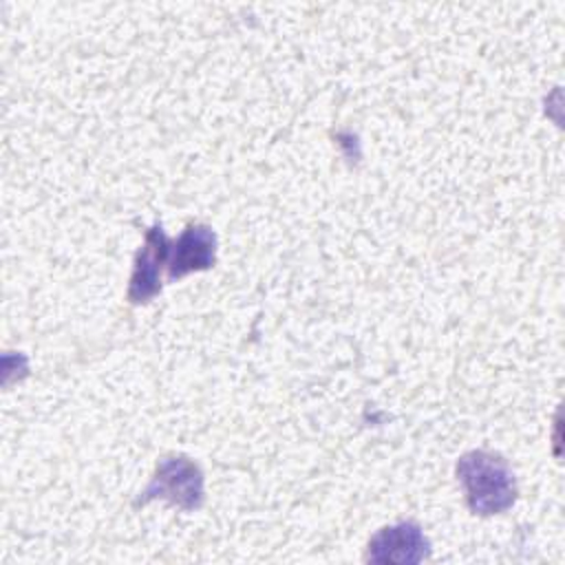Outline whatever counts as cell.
<instances>
[{
  "label": "cell",
  "mask_w": 565,
  "mask_h": 565,
  "mask_svg": "<svg viewBox=\"0 0 565 565\" xmlns=\"http://www.w3.org/2000/svg\"><path fill=\"white\" fill-rule=\"evenodd\" d=\"M216 236L207 225H190L170 243L168 252V278H181L190 271H201L214 265Z\"/></svg>",
  "instance_id": "277c9868"
},
{
  "label": "cell",
  "mask_w": 565,
  "mask_h": 565,
  "mask_svg": "<svg viewBox=\"0 0 565 565\" xmlns=\"http://www.w3.org/2000/svg\"><path fill=\"white\" fill-rule=\"evenodd\" d=\"M170 241L166 238L161 225H154L146 234V243L137 254V263L132 269L128 300L130 302H146L159 291V274L161 265L168 263Z\"/></svg>",
  "instance_id": "5b68a950"
},
{
  "label": "cell",
  "mask_w": 565,
  "mask_h": 565,
  "mask_svg": "<svg viewBox=\"0 0 565 565\" xmlns=\"http://www.w3.org/2000/svg\"><path fill=\"white\" fill-rule=\"evenodd\" d=\"M430 552L428 539L417 523H397L382 527L366 550L371 563H422Z\"/></svg>",
  "instance_id": "3957f363"
},
{
  "label": "cell",
  "mask_w": 565,
  "mask_h": 565,
  "mask_svg": "<svg viewBox=\"0 0 565 565\" xmlns=\"http://www.w3.org/2000/svg\"><path fill=\"white\" fill-rule=\"evenodd\" d=\"M457 477L466 490L468 508L475 514H499L516 499L514 475L499 455L486 450L466 452L457 461Z\"/></svg>",
  "instance_id": "6da1fadb"
},
{
  "label": "cell",
  "mask_w": 565,
  "mask_h": 565,
  "mask_svg": "<svg viewBox=\"0 0 565 565\" xmlns=\"http://www.w3.org/2000/svg\"><path fill=\"white\" fill-rule=\"evenodd\" d=\"M152 497L168 499L188 510L196 508L203 499V475L190 459L168 457L159 463L141 501H148Z\"/></svg>",
  "instance_id": "7a4b0ae2"
}]
</instances>
